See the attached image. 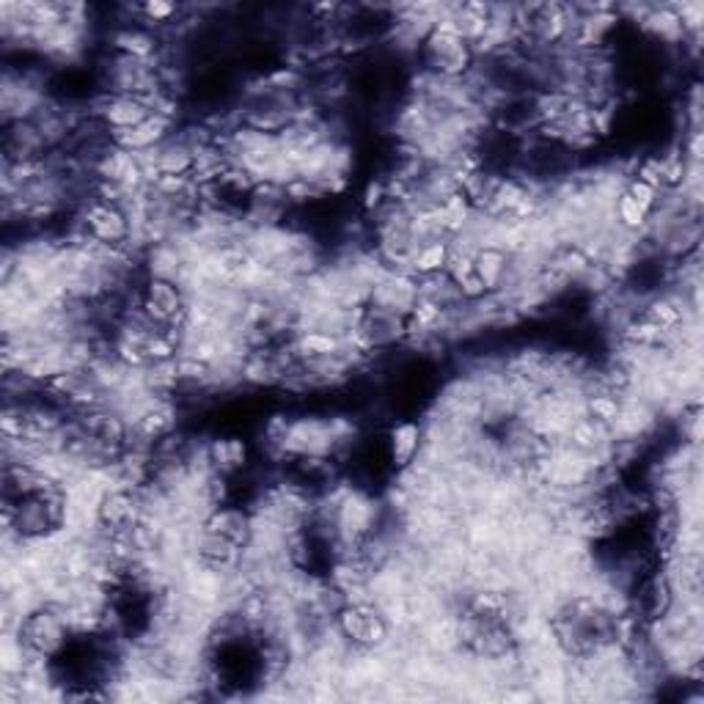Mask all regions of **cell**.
Here are the masks:
<instances>
[{"label":"cell","instance_id":"obj_1","mask_svg":"<svg viewBox=\"0 0 704 704\" xmlns=\"http://www.w3.org/2000/svg\"><path fill=\"white\" fill-rule=\"evenodd\" d=\"M385 449H388V462L394 465L396 471L413 468V462L418 460V454L424 449V427H421V421H416V418L394 421L388 427V435H385Z\"/></svg>","mask_w":704,"mask_h":704},{"label":"cell","instance_id":"obj_2","mask_svg":"<svg viewBox=\"0 0 704 704\" xmlns=\"http://www.w3.org/2000/svg\"><path fill=\"white\" fill-rule=\"evenodd\" d=\"M473 273L482 281L490 295H498L506 286V278L512 273V253L495 245H484L473 256Z\"/></svg>","mask_w":704,"mask_h":704},{"label":"cell","instance_id":"obj_3","mask_svg":"<svg viewBox=\"0 0 704 704\" xmlns=\"http://www.w3.org/2000/svg\"><path fill=\"white\" fill-rule=\"evenodd\" d=\"M449 256H451V242H446L443 237L424 242V245H418L416 253H413V259H410V275H416V278H429V275L446 273Z\"/></svg>","mask_w":704,"mask_h":704},{"label":"cell","instance_id":"obj_4","mask_svg":"<svg viewBox=\"0 0 704 704\" xmlns=\"http://www.w3.org/2000/svg\"><path fill=\"white\" fill-rule=\"evenodd\" d=\"M625 193L633 201H636L638 207L644 209L647 212L649 218L658 212V207H660V190L658 187H652V185H647V182H641V179H627L625 182Z\"/></svg>","mask_w":704,"mask_h":704},{"label":"cell","instance_id":"obj_5","mask_svg":"<svg viewBox=\"0 0 704 704\" xmlns=\"http://www.w3.org/2000/svg\"><path fill=\"white\" fill-rule=\"evenodd\" d=\"M179 11H182L179 6H174V3H163V0H154V3L138 6V14H141L143 20L149 22V25H168L174 17H179Z\"/></svg>","mask_w":704,"mask_h":704}]
</instances>
